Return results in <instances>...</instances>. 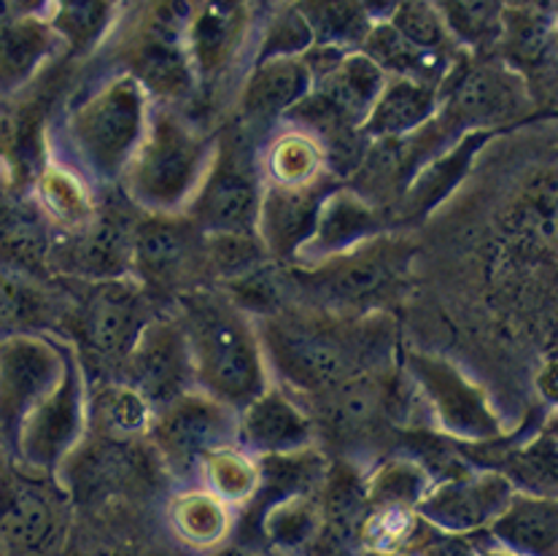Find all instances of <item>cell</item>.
<instances>
[{"label":"cell","mask_w":558,"mask_h":556,"mask_svg":"<svg viewBox=\"0 0 558 556\" xmlns=\"http://www.w3.org/2000/svg\"><path fill=\"white\" fill-rule=\"evenodd\" d=\"M267 376L298 397H316L364 371L391 367L395 327L386 316L281 305L252 316Z\"/></svg>","instance_id":"cell-1"},{"label":"cell","mask_w":558,"mask_h":556,"mask_svg":"<svg viewBox=\"0 0 558 556\" xmlns=\"http://www.w3.org/2000/svg\"><path fill=\"white\" fill-rule=\"evenodd\" d=\"M190 340L197 389L241 411L270 384L254 319L225 289H192L175 298Z\"/></svg>","instance_id":"cell-2"},{"label":"cell","mask_w":558,"mask_h":556,"mask_svg":"<svg viewBox=\"0 0 558 556\" xmlns=\"http://www.w3.org/2000/svg\"><path fill=\"white\" fill-rule=\"evenodd\" d=\"M216 155V138L173 106H151L119 184L144 214H184Z\"/></svg>","instance_id":"cell-3"},{"label":"cell","mask_w":558,"mask_h":556,"mask_svg":"<svg viewBox=\"0 0 558 556\" xmlns=\"http://www.w3.org/2000/svg\"><path fill=\"white\" fill-rule=\"evenodd\" d=\"M149 95L130 73L108 78L62 122L60 162L76 170L89 186L119 184L149 122Z\"/></svg>","instance_id":"cell-4"},{"label":"cell","mask_w":558,"mask_h":556,"mask_svg":"<svg viewBox=\"0 0 558 556\" xmlns=\"http://www.w3.org/2000/svg\"><path fill=\"white\" fill-rule=\"evenodd\" d=\"M402 243L389 238H375L340 257L324 259L316 265H294L283 270V292L300 298L294 305L318 311H340V314H364L367 300L378 298L405 265Z\"/></svg>","instance_id":"cell-5"},{"label":"cell","mask_w":558,"mask_h":556,"mask_svg":"<svg viewBox=\"0 0 558 556\" xmlns=\"http://www.w3.org/2000/svg\"><path fill=\"white\" fill-rule=\"evenodd\" d=\"M146 440L159 468L179 486H192L210 451L238 444V411L192 389L154 413Z\"/></svg>","instance_id":"cell-6"},{"label":"cell","mask_w":558,"mask_h":556,"mask_svg":"<svg viewBox=\"0 0 558 556\" xmlns=\"http://www.w3.org/2000/svg\"><path fill=\"white\" fill-rule=\"evenodd\" d=\"M405 376L437 433L466 446L505 438V424L486 391L451 360L413 351L405 360Z\"/></svg>","instance_id":"cell-7"},{"label":"cell","mask_w":558,"mask_h":556,"mask_svg":"<svg viewBox=\"0 0 558 556\" xmlns=\"http://www.w3.org/2000/svg\"><path fill=\"white\" fill-rule=\"evenodd\" d=\"M87 387L82 360L68 349L60 382L27 413L11 444L16 468L54 479L62 462L87 438Z\"/></svg>","instance_id":"cell-8"},{"label":"cell","mask_w":558,"mask_h":556,"mask_svg":"<svg viewBox=\"0 0 558 556\" xmlns=\"http://www.w3.org/2000/svg\"><path fill=\"white\" fill-rule=\"evenodd\" d=\"M262 201V173L254 149L241 138L216 141V155L195 201L186 208L203 232L256 235Z\"/></svg>","instance_id":"cell-9"},{"label":"cell","mask_w":558,"mask_h":556,"mask_svg":"<svg viewBox=\"0 0 558 556\" xmlns=\"http://www.w3.org/2000/svg\"><path fill=\"white\" fill-rule=\"evenodd\" d=\"M133 276L151 292L201 289L205 274L203 230L186 214H146L130 235Z\"/></svg>","instance_id":"cell-10"},{"label":"cell","mask_w":558,"mask_h":556,"mask_svg":"<svg viewBox=\"0 0 558 556\" xmlns=\"http://www.w3.org/2000/svg\"><path fill=\"white\" fill-rule=\"evenodd\" d=\"M71 524V497L54 492L47 475H0V535L11 556H49L65 543Z\"/></svg>","instance_id":"cell-11"},{"label":"cell","mask_w":558,"mask_h":556,"mask_svg":"<svg viewBox=\"0 0 558 556\" xmlns=\"http://www.w3.org/2000/svg\"><path fill=\"white\" fill-rule=\"evenodd\" d=\"M154 314L157 311L149 303V289L138 278H95L78 309V338L100 365H111L113 373H119Z\"/></svg>","instance_id":"cell-12"},{"label":"cell","mask_w":558,"mask_h":556,"mask_svg":"<svg viewBox=\"0 0 558 556\" xmlns=\"http://www.w3.org/2000/svg\"><path fill=\"white\" fill-rule=\"evenodd\" d=\"M117 378L130 384L157 413L175 397L197 389L190 340L179 316L154 314L124 356Z\"/></svg>","instance_id":"cell-13"},{"label":"cell","mask_w":558,"mask_h":556,"mask_svg":"<svg viewBox=\"0 0 558 556\" xmlns=\"http://www.w3.org/2000/svg\"><path fill=\"white\" fill-rule=\"evenodd\" d=\"M71 346L41 333L0 340V440L14 444L27 413L57 387Z\"/></svg>","instance_id":"cell-14"},{"label":"cell","mask_w":558,"mask_h":556,"mask_svg":"<svg viewBox=\"0 0 558 556\" xmlns=\"http://www.w3.org/2000/svg\"><path fill=\"white\" fill-rule=\"evenodd\" d=\"M526 104L521 76L494 62H457L440 87V117L457 133L502 128Z\"/></svg>","instance_id":"cell-15"},{"label":"cell","mask_w":558,"mask_h":556,"mask_svg":"<svg viewBox=\"0 0 558 556\" xmlns=\"http://www.w3.org/2000/svg\"><path fill=\"white\" fill-rule=\"evenodd\" d=\"M515 495L512 484L494 468H470L432 479L418 513L435 530L451 535H481Z\"/></svg>","instance_id":"cell-16"},{"label":"cell","mask_w":558,"mask_h":556,"mask_svg":"<svg viewBox=\"0 0 558 556\" xmlns=\"http://www.w3.org/2000/svg\"><path fill=\"white\" fill-rule=\"evenodd\" d=\"M303 402L313 408L311 416L316 422V430L322 424L340 444L373 438L395 416L397 391L391 382V367L356 373V376L335 384L322 395L307 397Z\"/></svg>","instance_id":"cell-17"},{"label":"cell","mask_w":558,"mask_h":556,"mask_svg":"<svg viewBox=\"0 0 558 556\" xmlns=\"http://www.w3.org/2000/svg\"><path fill=\"white\" fill-rule=\"evenodd\" d=\"M316 422L294 391L267 384L238 411V446L254 457H281L316 446Z\"/></svg>","instance_id":"cell-18"},{"label":"cell","mask_w":558,"mask_h":556,"mask_svg":"<svg viewBox=\"0 0 558 556\" xmlns=\"http://www.w3.org/2000/svg\"><path fill=\"white\" fill-rule=\"evenodd\" d=\"M332 176L313 181V184L281 186L262 181L259 219H256V238L272 263H292L311 238L316 225L318 206L332 190Z\"/></svg>","instance_id":"cell-19"},{"label":"cell","mask_w":558,"mask_h":556,"mask_svg":"<svg viewBox=\"0 0 558 556\" xmlns=\"http://www.w3.org/2000/svg\"><path fill=\"white\" fill-rule=\"evenodd\" d=\"M386 219L373 201L354 186H332L318 206L311 238L294 265H316L340 257L384 235Z\"/></svg>","instance_id":"cell-20"},{"label":"cell","mask_w":558,"mask_h":556,"mask_svg":"<svg viewBox=\"0 0 558 556\" xmlns=\"http://www.w3.org/2000/svg\"><path fill=\"white\" fill-rule=\"evenodd\" d=\"M494 133L497 130H466L453 144L429 157L410 176L400 197H397V208H400L402 217L415 222V219H426L435 208H440L466 179L472 162L481 155L483 146L494 138Z\"/></svg>","instance_id":"cell-21"},{"label":"cell","mask_w":558,"mask_h":556,"mask_svg":"<svg viewBox=\"0 0 558 556\" xmlns=\"http://www.w3.org/2000/svg\"><path fill=\"white\" fill-rule=\"evenodd\" d=\"M248 25H252L248 0H197L186 33V52L197 82H210L227 71V65L241 52Z\"/></svg>","instance_id":"cell-22"},{"label":"cell","mask_w":558,"mask_h":556,"mask_svg":"<svg viewBox=\"0 0 558 556\" xmlns=\"http://www.w3.org/2000/svg\"><path fill=\"white\" fill-rule=\"evenodd\" d=\"M313 89V73L303 57L256 60L241 89V117L246 124H272L287 119Z\"/></svg>","instance_id":"cell-23"},{"label":"cell","mask_w":558,"mask_h":556,"mask_svg":"<svg viewBox=\"0 0 558 556\" xmlns=\"http://www.w3.org/2000/svg\"><path fill=\"white\" fill-rule=\"evenodd\" d=\"M483 535L518 556H558L556 497L515 492Z\"/></svg>","instance_id":"cell-24"},{"label":"cell","mask_w":558,"mask_h":556,"mask_svg":"<svg viewBox=\"0 0 558 556\" xmlns=\"http://www.w3.org/2000/svg\"><path fill=\"white\" fill-rule=\"evenodd\" d=\"M165 527L179 546L208 554L230 541L235 530V508L221 503L201 484L181 486L165 505Z\"/></svg>","instance_id":"cell-25"},{"label":"cell","mask_w":558,"mask_h":556,"mask_svg":"<svg viewBox=\"0 0 558 556\" xmlns=\"http://www.w3.org/2000/svg\"><path fill=\"white\" fill-rule=\"evenodd\" d=\"M246 510L254 516L256 532L267 546V554L311 556L316 548L322 535L318 492H294Z\"/></svg>","instance_id":"cell-26"},{"label":"cell","mask_w":558,"mask_h":556,"mask_svg":"<svg viewBox=\"0 0 558 556\" xmlns=\"http://www.w3.org/2000/svg\"><path fill=\"white\" fill-rule=\"evenodd\" d=\"M437 111H440V89L410 78L386 76L384 89L359 128V135L364 141L405 138L429 124Z\"/></svg>","instance_id":"cell-27"},{"label":"cell","mask_w":558,"mask_h":556,"mask_svg":"<svg viewBox=\"0 0 558 556\" xmlns=\"http://www.w3.org/2000/svg\"><path fill=\"white\" fill-rule=\"evenodd\" d=\"M60 47V38L44 16L20 14L5 22L0 27V93H20Z\"/></svg>","instance_id":"cell-28"},{"label":"cell","mask_w":558,"mask_h":556,"mask_svg":"<svg viewBox=\"0 0 558 556\" xmlns=\"http://www.w3.org/2000/svg\"><path fill=\"white\" fill-rule=\"evenodd\" d=\"M391 78H410V82L429 84V87L440 89L451 71L457 68V55H432L421 52V49L410 47L405 38L395 31L386 20L373 22L367 38L362 41V49Z\"/></svg>","instance_id":"cell-29"},{"label":"cell","mask_w":558,"mask_h":556,"mask_svg":"<svg viewBox=\"0 0 558 556\" xmlns=\"http://www.w3.org/2000/svg\"><path fill=\"white\" fill-rule=\"evenodd\" d=\"M154 411L149 402L122 378L87 387V430L108 440L138 444L149 433Z\"/></svg>","instance_id":"cell-30"},{"label":"cell","mask_w":558,"mask_h":556,"mask_svg":"<svg viewBox=\"0 0 558 556\" xmlns=\"http://www.w3.org/2000/svg\"><path fill=\"white\" fill-rule=\"evenodd\" d=\"M256 160H259V173L265 184L300 186L332 176L322 141L294 124L272 135Z\"/></svg>","instance_id":"cell-31"},{"label":"cell","mask_w":558,"mask_h":556,"mask_svg":"<svg viewBox=\"0 0 558 556\" xmlns=\"http://www.w3.org/2000/svg\"><path fill=\"white\" fill-rule=\"evenodd\" d=\"M130 76L144 87V93L159 100V106H173L190 98L197 89V73L192 68L186 47L138 41L133 52Z\"/></svg>","instance_id":"cell-32"},{"label":"cell","mask_w":558,"mask_h":556,"mask_svg":"<svg viewBox=\"0 0 558 556\" xmlns=\"http://www.w3.org/2000/svg\"><path fill=\"white\" fill-rule=\"evenodd\" d=\"M289 5L305 22L313 47L356 52L373 27L362 0H292Z\"/></svg>","instance_id":"cell-33"},{"label":"cell","mask_w":558,"mask_h":556,"mask_svg":"<svg viewBox=\"0 0 558 556\" xmlns=\"http://www.w3.org/2000/svg\"><path fill=\"white\" fill-rule=\"evenodd\" d=\"M435 527L408 505H369L359 527V548L367 554L413 556Z\"/></svg>","instance_id":"cell-34"},{"label":"cell","mask_w":558,"mask_h":556,"mask_svg":"<svg viewBox=\"0 0 558 556\" xmlns=\"http://www.w3.org/2000/svg\"><path fill=\"white\" fill-rule=\"evenodd\" d=\"M36 197L41 211L54 225L65 230H82L95 219L93 186L65 166V162H49L36 179Z\"/></svg>","instance_id":"cell-35"},{"label":"cell","mask_w":558,"mask_h":556,"mask_svg":"<svg viewBox=\"0 0 558 556\" xmlns=\"http://www.w3.org/2000/svg\"><path fill=\"white\" fill-rule=\"evenodd\" d=\"M197 484L230 508H246L262 484L259 457H254L238 444L216 448L203 459Z\"/></svg>","instance_id":"cell-36"},{"label":"cell","mask_w":558,"mask_h":556,"mask_svg":"<svg viewBox=\"0 0 558 556\" xmlns=\"http://www.w3.org/2000/svg\"><path fill=\"white\" fill-rule=\"evenodd\" d=\"M494 470L510 481L515 492L529 495L556 497V470H558V446H556V424L539 430L532 440L523 446L505 451Z\"/></svg>","instance_id":"cell-37"},{"label":"cell","mask_w":558,"mask_h":556,"mask_svg":"<svg viewBox=\"0 0 558 556\" xmlns=\"http://www.w3.org/2000/svg\"><path fill=\"white\" fill-rule=\"evenodd\" d=\"M457 47L481 49L505 33V0H429Z\"/></svg>","instance_id":"cell-38"},{"label":"cell","mask_w":558,"mask_h":556,"mask_svg":"<svg viewBox=\"0 0 558 556\" xmlns=\"http://www.w3.org/2000/svg\"><path fill=\"white\" fill-rule=\"evenodd\" d=\"M432 475L418 459L413 457H389L364 473V492L367 505H408L418 508L421 497L426 495Z\"/></svg>","instance_id":"cell-39"},{"label":"cell","mask_w":558,"mask_h":556,"mask_svg":"<svg viewBox=\"0 0 558 556\" xmlns=\"http://www.w3.org/2000/svg\"><path fill=\"white\" fill-rule=\"evenodd\" d=\"M205 274L227 287L241 278L256 274L267 265V254L256 235H235V232H203Z\"/></svg>","instance_id":"cell-40"},{"label":"cell","mask_w":558,"mask_h":556,"mask_svg":"<svg viewBox=\"0 0 558 556\" xmlns=\"http://www.w3.org/2000/svg\"><path fill=\"white\" fill-rule=\"evenodd\" d=\"M49 25L60 44L76 49H89L102 36L111 20V0H49Z\"/></svg>","instance_id":"cell-41"},{"label":"cell","mask_w":558,"mask_h":556,"mask_svg":"<svg viewBox=\"0 0 558 556\" xmlns=\"http://www.w3.org/2000/svg\"><path fill=\"white\" fill-rule=\"evenodd\" d=\"M391 27L400 33L410 47L432 55H457L459 47L451 38L448 27L442 25L440 14L429 0H402L386 16Z\"/></svg>","instance_id":"cell-42"},{"label":"cell","mask_w":558,"mask_h":556,"mask_svg":"<svg viewBox=\"0 0 558 556\" xmlns=\"http://www.w3.org/2000/svg\"><path fill=\"white\" fill-rule=\"evenodd\" d=\"M47 298L22 276L0 268V340L11 335L36 333Z\"/></svg>","instance_id":"cell-43"},{"label":"cell","mask_w":558,"mask_h":556,"mask_svg":"<svg viewBox=\"0 0 558 556\" xmlns=\"http://www.w3.org/2000/svg\"><path fill=\"white\" fill-rule=\"evenodd\" d=\"M197 0H154L146 11L141 41L168 44V47H186L192 16H195Z\"/></svg>","instance_id":"cell-44"},{"label":"cell","mask_w":558,"mask_h":556,"mask_svg":"<svg viewBox=\"0 0 558 556\" xmlns=\"http://www.w3.org/2000/svg\"><path fill=\"white\" fill-rule=\"evenodd\" d=\"M311 47L313 41L305 22L300 20V14L292 5H287L281 14L272 16L256 60H270V57H303Z\"/></svg>","instance_id":"cell-45"},{"label":"cell","mask_w":558,"mask_h":556,"mask_svg":"<svg viewBox=\"0 0 558 556\" xmlns=\"http://www.w3.org/2000/svg\"><path fill=\"white\" fill-rule=\"evenodd\" d=\"M413 556H481L472 535H451V532L432 530L429 537L415 548Z\"/></svg>","instance_id":"cell-46"},{"label":"cell","mask_w":558,"mask_h":556,"mask_svg":"<svg viewBox=\"0 0 558 556\" xmlns=\"http://www.w3.org/2000/svg\"><path fill=\"white\" fill-rule=\"evenodd\" d=\"M472 541H475V546H477V554L481 556H518V554H512V552H508V548H499V546H494L492 541H488L486 535H472Z\"/></svg>","instance_id":"cell-47"},{"label":"cell","mask_w":558,"mask_h":556,"mask_svg":"<svg viewBox=\"0 0 558 556\" xmlns=\"http://www.w3.org/2000/svg\"><path fill=\"white\" fill-rule=\"evenodd\" d=\"M205 556H265V554H256L254 548L248 546H221L216 552H208Z\"/></svg>","instance_id":"cell-48"},{"label":"cell","mask_w":558,"mask_h":556,"mask_svg":"<svg viewBox=\"0 0 558 556\" xmlns=\"http://www.w3.org/2000/svg\"><path fill=\"white\" fill-rule=\"evenodd\" d=\"M11 3H14L16 14H38V9H41L47 0H11Z\"/></svg>","instance_id":"cell-49"},{"label":"cell","mask_w":558,"mask_h":556,"mask_svg":"<svg viewBox=\"0 0 558 556\" xmlns=\"http://www.w3.org/2000/svg\"><path fill=\"white\" fill-rule=\"evenodd\" d=\"M14 16H20L14 11V3H11V0H0V27H3L9 20H14Z\"/></svg>","instance_id":"cell-50"},{"label":"cell","mask_w":558,"mask_h":556,"mask_svg":"<svg viewBox=\"0 0 558 556\" xmlns=\"http://www.w3.org/2000/svg\"><path fill=\"white\" fill-rule=\"evenodd\" d=\"M0 556H11L9 546H5V541H3V535H0Z\"/></svg>","instance_id":"cell-51"},{"label":"cell","mask_w":558,"mask_h":556,"mask_svg":"<svg viewBox=\"0 0 558 556\" xmlns=\"http://www.w3.org/2000/svg\"><path fill=\"white\" fill-rule=\"evenodd\" d=\"M359 556H395V554H367V552H362Z\"/></svg>","instance_id":"cell-52"},{"label":"cell","mask_w":558,"mask_h":556,"mask_svg":"<svg viewBox=\"0 0 558 556\" xmlns=\"http://www.w3.org/2000/svg\"><path fill=\"white\" fill-rule=\"evenodd\" d=\"M508 3H515V0H505V5H508Z\"/></svg>","instance_id":"cell-53"},{"label":"cell","mask_w":558,"mask_h":556,"mask_svg":"<svg viewBox=\"0 0 558 556\" xmlns=\"http://www.w3.org/2000/svg\"><path fill=\"white\" fill-rule=\"evenodd\" d=\"M265 556H281V554H265Z\"/></svg>","instance_id":"cell-54"}]
</instances>
